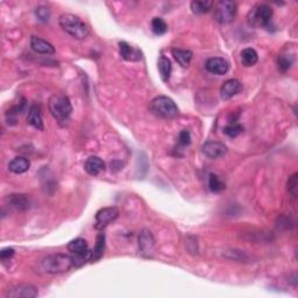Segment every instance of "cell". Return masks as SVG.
Masks as SVG:
<instances>
[{"instance_id": "6da1fadb", "label": "cell", "mask_w": 298, "mask_h": 298, "mask_svg": "<svg viewBox=\"0 0 298 298\" xmlns=\"http://www.w3.org/2000/svg\"><path fill=\"white\" fill-rule=\"evenodd\" d=\"M59 24L62 30L67 33V34L70 35L75 40H78V41L85 40L90 34L88 25L81 18L75 16V14L63 13L60 17Z\"/></svg>"}, {"instance_id": "7a4b0ae2", "label": "cell", "mask_w": 298, "mask_h": 298, "mask_svg": "<svg viewBox=\"0 0 298 298\" xmlns=\"http://www.w3.org/2000/svg\"><path fill=\"white\" fill-rule=\"evenodd\" d=\"M49 111L61 126H65L72 113L71 101L68 96L56 93L49 99Z\"/></svg>"}, {"instance_id": "3957f363", "label": "cell", "mask_w": 298, "mask_h": 298, "mask_svg": "<svg viewBox=\"0 0 298 298\" xmlns=\"http://www.w3.org/2000/svg\"><path fill=\"white\" fill-rule=\"evenodd\" d=\"M40 266L47 274H62V272L69 271L74 267V261H72L71 255L64 253H56L42 259Z\"/></svg>"}, {"instance_id": "277c9868", "label": "cell", "mask_w": 298, "mask_h": 298, "mask_svg": "<svg viewBox=\"0 0 298 298\" xmlns=\"http://www.w3.org/2000/svg\"><path fill=\"white\" fill-rule=\"evenodd\" d=\"M151 112L161 119H173L179 114V107L172 98L159 96L154 98L149 105Z\"/></svg>"}, {"instance_id": "5b68a950", "label": "cell", "mask_w": 298, "mask_h": 298, "mask_svg": "<svg viewBox=\"0 0 298 298\" xmlns=\"http://www.w3.org/2000/svg\"><path fill=\"white\" fill-rule=\"evenodd\" d=\"M272 9L267 4H257L247 14L248 25L255 28H267L271 23Z\"/></svg>"}, {"instance_id": "8992f818", "label": "cell", "mask_w": 298, "mask_h": 298, "mask_svg": "<svg viewBox=\"0 0 298 298\" xmlns=\"http://www.w3.org/2000/svg\"><path fill=\"white\" fill-rule=\"evenodd\" d=\"M67 248L71 254L75 268L84 266L86 261L90 260L91 252L89 250V245L86 240L81 238L72 240V241L68 243Z\"/></svg>"}, {"instance_id": "52a82bcc", "label": "cell", "mask_w": 298, "mask_h": 298, "mask_svg": "<svg viewBox=\"0 0 298 298\" xmlns=\"http://www.w3.org/2000/svg\"><path fill=\"white\" fill-rule=\"evenodd\" d=\"M238 13V6L234 2L221 0L214 5V19L221 25L231 24Z\"/></svg>"}, {"instance_id": "ba28073f", "label": "cell", "mask_w": 298, "mask_h": 298, "mask_svg": "<svg viewBox=\"0 0 298 298\" xmlns=\"http://www.w3.org/2000/svg\"><path fill=\"white\" fill-rule=\"evenodd\" d=\"M119 217V210L115 206H110V208L100 209L96 213L94 217V227L97 230H104L108 225L113 223V221Z\"/></svg>"}, {"instance_id": "9c48e42d", "label": "cell", "mask_w": 298, "mask_h": 298, "mask_svg": "<svg viewBox=\"0 0 298 298\" xmlns=\"http://www.w3.org/2000/svg\"><path fill=\"white\" fill-rule=\"evenodd\" d=\"M39 295L36 286L30 283H23V284L14 285L7 290V298H34Z\"/></svg>"}, {"instance_id": "30bf717a", "label": "cell", "mask_w": 298, "mask_h": 298, "mask_svg": "<svg viewBox=\"0 0 298 298\" xmlns=\"http://www.w3.org/2000/svg\"><path fill=\"white\" fill-rule=\"evenodd\" d=\"M205 68L210 74L223 76L226 75L230 70V63L221 57H211L205 62Z\"/></svg>"}, {"instance_id": "8fae6325", "label": "cell", "mask_w": 298, "mask_h": 298, "mask_svg": "<svg viewBox=\"0 0 298 298\" xmlns=\"http://www.w3.org/2000/svg\"><path fill=\"white\" fill-rule=\"evenodd\" d=\"M202 152L209 159H219L227 153V147L217 141H208L202 146Z\"/></svg>"}, {"instance_id": "7c38bea8", "label": "cell", "mask_w": 298, "mask_h": 298, "mask_svg": "<svg viewBox=\"0 0 298 298\" xmlns=\"http://www.w3.org/2000/svg\"><path fill=\"white\" fill-rule=\"evenodd\" d=\"M243 89L242 83L238 81V79H228L223 84V86L220 88V97L221 99L224 100H228L231 98H233L234 96H237L240 92H241Z\"/></svg>"}, {"instance_id": "4fadbf2b", "label": "cell", "mask_w": 298, "mask_h": 298, "mask_svg": "<svg viewBox=\"0 0 298 298\" xmlns=\"http://www.w3.org/2000/svg\"><path fill=\"white\" fill-rule=\"evenodd\" d=\"M31 48L36 54H42V55H53V54H55V48H54L52 43L41 38H38V36H32L31 38Z\"/></svg>"}, {"instance_id": "5bb4252c", "label": "cell", "mask_w": 298, "mask_h": 298, "mask_svg": "<svg viewBox=\"0 0 298 298\" xmlns=\"http://www.w3.org/2000/svg\"><path fill=\"white\" fill-rule=\"evenodd\" d=\"M85 172L91 176H98L100 175L101 173L105 172L106 169V166H105V162L98 156H90V158L86 160L84 165Z\"/></svg>"}, {"instance_id": "9a60e30c", "label": "cell", "mask_w": 298, "mask_h": 298, "mask_svg": "<svg viewBox=\"0 0 298 298\" xmlns=\"http://www.w3.org/2000/svg\"><path fill=\"white\" fill-rule=\"evenodd\" d=\"M154 247H155V240H154V237H153L152 232L143 230L140 233V237H139V248L141 250V253H142L143 255L149 256V254H152L153 250H154Z\"/></svg>"}, {"instance_id": "2e32d148", "label": "cell", "mask_w": 298, "mask_h": 298, "mask_svg": "<svg viewBox=\"0 0 298 298\" xmlns=\"http://www.w3.org/2000/svg\"><path fill=\"white\" fill-rule=\"evenodd\" d=\"M119 52L120 55L125 61L136 62L141 60V53L139 49L134 48L127 42H119Z\"/></svg>"}, {"instance_id": "e0dca14e", "label": "cell", "mask_w": 298, "mask_h": 298, "mask_svg": "<svg viewBox=\"0 0 298 298\" xmlns=\"http://www.w3.org/2000/svg\"><path fill=\"white\" fill-rule=\"evenodd\" d=\"M27 121L30 125H32L38 130L45 129V125H43L42 114H41V108H40V106H38V105H33V106L30 108L27 115Z\"/></svg>"}, {"instance_id": "ac0fdd59", "label": "cell", "mask_w": 298, "mask_h": 298, "mask_svg": "<svg viewBox=\"0 0 298 298\" xmlns=\"http://www.w3.org/2000/svg\"><path fill=\"white\" fill-rule=\"evenodd\" d=\"M105 252V234L99 233L97 235L96 245H94L92 252L90 254V262H98L104 255Z\"/></svg>"}, {"instance_id": "d6986e66", "label": "cell", "mask_w": 298, "mask_h": 298, "mask_svg": "<svg viewBox=\"0 0 298 298\" xmlns=\"http://www.w3.org/2000/svg\"><path fill=\"white\" fill-rule=\"evenodd\" d=\"M9 204L16 210H27L30 209L31 202L26 195H11L6 199Z\"/></svg>"}, {"instance_id": "ffe728a7", "label": "cell", "mask_w": 298, "mask_h": 298, "mask_svg": "<svg viewBox=\"0 0 298 298\" xmlns=\"http://www.w3.org/2000/svg\"><path fill=\"white\" fill-rule=\"evenodd\" d=\"M173 56L182 68H188L191 63V60H192V56H194V54H192L191 50H189V49L175 48V49H173Z\"/></svg>"}, {"instance_id": "44dd1931", "label": "cell", "mask_w": 298, "mask_h": 298, "mask_svg": "<svg viewBox=\"0 0 298 298\" xmlns=\"http://www.w3.org/2000/svg\"><path fill=\"white\" fill-rule=\"evenodd\" d=\"M31 167V162L30 160L26 158H16L13 159L12 161L10 162L9 165V169L10 172H12L14 174H24L28 172Z\"/></svg>"}, {"instance_id": "7402d4cb", "label": "cell", "mask_w": 298, "mask_h": 298, "mask_svg": "<svg viewBox=\"0 0 298 298\" xmlns=\"http://www.w3.org/2000/svg\"><path fill=\"white\" fill-rule=\"evenodd\" d=\"M158 68L160 71V76H161L163 82H168V79L170 78V75H172L173 71V67H172V62L166 57L165 55L160 56L159 62H158Z\"/></svg>"}, {"instance_id": "603a6c76", "label": "cell", "mask_w": 298, "mask_h": 298, "mask_svg": "<svg viewBox=\"0 0 298 298\" xmlns=\"http://www.w3.org/2000/svg\"><path fill=\"white\" fill-rule=\"evenodd\" d=\"M241 63L243 67H253L257 63L259 55H257L256 50L253 48H246L241 52Z\"/></svg>"}, {"instance_id": "cb8c5ba5", "label": "cell", "mask_w": 298, "mask_h": 298, "mask_svg": "<svg viewBox=\"0 0 298 298\" xmlns=\"http://www.w3.org/2000/svg\"><path fill=\"white\" fill-rule=\"evenodd\" d=\"M191 11L195 14H205L210 12L214 6L213 2H192L191 3Z\"/></svg>"}, {"instance_id": "d4e9b609", "label": "cell", "mask_w": 298, "mask_h": 298, "mask_svg": "<svg viewBox=\"0 0 298 298\" xmlns=\"http://www.w3.org/2000/svg\"><path fill=\"white\" fill-rule=\"evenodd\" d=\"M209 188H210V190L213 192H221L223 190H225L226 184H225V182L221 180L219 176L216 175V174H210Z\"/></svg>"}, {"instance_id": "484cf974", "label": "cell", "mask_w": 298, "mask_h": 298, "mask_svg": "<svg viewBox=\"0 0 298 298\" xmlns=\"http://www.w3.org/2000/svg\"><path fill=\"white\" fill-rule=\"evenodd\" d=\"M152 31L155 35H163L168 32V25L162 18H154L152 20Z\"/></svg>"}, {"instance_id": "4316f807", "label": "cell", "mask_w": 298, "mask_h": 298, "mask_svg": "<svg viewBox=\"0 0 298 298\" xmlns=\"http://www.w3.org/2000/svg\"><path fill=\"white\" fill-rule=\"evenodd\" d=\"M243 132V127L242 125H240L238 122H231L230 125H227L226 127L224 128V133L226 134L227 136L230 137H237L238 135H240Z\"/></svg>"}, {"instance_id": "83f0119b", "label": "cell", "mask_w": 298, "mask_h": 298, "mask_svg": "<svg viewBox=\"0 0 298 298\" xmlns=\"http://www.w3.org/2000/svg\"><path fill=\"white\" fill-rule=\"evenodd\" d=\"M286 189H288L289 195L293 199L297 198V189H298V174L295 173L292 176L289 177L288 183H286Z\"/></svg>"}, {"instance_id": "f1b7e54d", "label": "cell", "mask_w": 298, "mask_h": 298, "mask_svg": "<svg viewBox=\"0 0 298 298\" xmlns=\"http://www.w3.org/2000/svg\"><path fill=\"white\" fill-rule=\"evenodd\" d=\"M292 63H293V57L292 56H290V55H281V56H278L277 64H278V69L282 72L288 71L289 69L291 68Z\"/></svg>"}, {"instance_id": "f546056e", "label": "cell", "mask_w": 298, "mask_h": 298, "mask_svg": "<svg viewBox=\"0 0 298 298\" xmlns=\"http://www.w3.org/2000/svg\"><path fill=\"white\" fill-rule=\"evenodd\" d=\"M179 142L182 146H189L191 143V135L189 133V130L183 129L179 134Z\"/></svg>"}, {"instance_id": "4dcf8cb0", "label": "cell", "mask_w": 298, "mask_h": 298, "mask_svg": "<svg viewBox=\"0 0 298 298\" xmlns=\"http://www.w3.org/2000/svg\"><path fill=\"white\" fill-rule=\"evenodd\" d=\"M36 16L41 21H47L49 19V10L47 9V7H43V6H40L36 9Z\"/></svg>"}, {"instance_id": "1f68e13d", "label": "cell", "mask_w": 298, "mask_h": 298, "mask_svg": "<svg viewBox=\"0 0 298 298\" xmlns=\"http://www.w3.org/2000/svg\"><path fill=\"white\" fill-rule=\"evenodd\" d=\"M14 253H16V252H14L13 248H10V247H7V248L2 249V252H0V259H2L3 262H5V261L12 259Z\"/></svg>"}]
</instances>
